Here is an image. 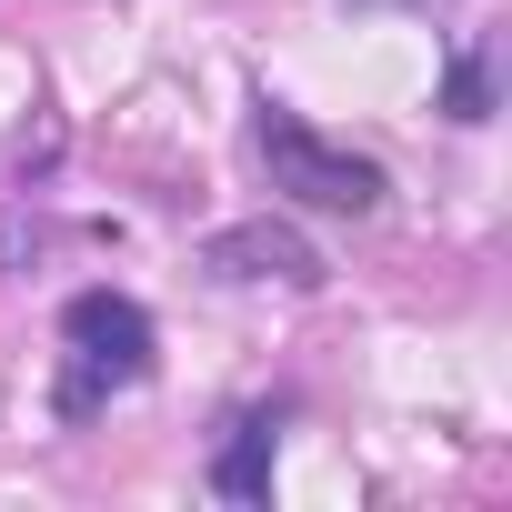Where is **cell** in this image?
<instances>
[{"label":"cell","mask_w":512,"mask_h":512,"mask_svg":"<svg viewBox=\"0 0 512 512\" xmlns=\"http://www.w3.org/2000/svg\"><path fill=\"white\" fill-rule=\"evenodd\" d=\"M61 342H71V372H61V412H101L111 392H131L151 372V312L131 292H81L61 312Z\"/></svg>","instance_id":"6da1fadb"},{"label":"cell","mask_w":512,"mask_h":512,"mask_svg":"<svg viewBox=\"0 0 512 512\" xmlns=\"http://www.w3.org/2000/svg\"><path fill=\"white\" fill-rule=\"evenodd\" d=\"M262 161H272V191L312 201V211H372L382 201V171L352 151V141H322L302 111L262 101Z\"/></svg>","instance_id":"7a4b0ae2"},{"label":"cell","mask_w":512,"mask_h":512,"mask_svg":"<svg viewBox=\"0 0 512 512\" xmlns=\"http://www.w3.org/2000/svg\"><path fill=\"white\" fill-rule=\"evenodd\" d=\"M211 272H231V282H322V251L282 221H241V231L211 241Z\"/></svg>","instance_id":"3957f363"},{"label":"cell","mask_w":512,"mask_h":512,"mask_svg":"<svg viewBox=\"0 0 512 512\" xmlns=\"http://www.w3.org/2000/svg\"><path fill=\"white\" fill-rule=\"evenodd\" d=\"M211 492H221V502H262V492H272V422H241V432L221 442Z\"/></svg>","instance_id":"277c9868"},{"label":"cell","mask_w":512,"mask_h":512,"mask_svg":"<svg viewBox=\"0 0 512 512\" xmlns=\"http://www.w3.org/2000/svg\"><path fill=\"white\" fill-rule=\"evenodd\" d=\"M452 121H482V61L452 71Z\"/></svg>","instance_id":"5b68a950"}]
</instances>
